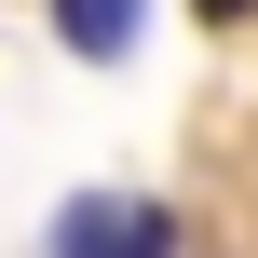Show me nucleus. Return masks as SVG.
<instances>
[{"mask_svg": "<svg viewBox=\"0 0 258 258\" xmlns=\"http://www.w3.org/2000/svg\"><path fill=\"white\" fill-rule=\"evenodd\" d=\"M54 258H177V204L150 190H82L54 218Z\"/></svg>", "mask_w": 258, "mask_h": 258, "instance_id": "nucleus-1", "label": "nucleus"}, {"mask_svg": "<svg viewBox=\"0 0 258 258\" xmlns=\"http://www.w3.org/2000/svg\"><path fill=\"white\" fill-rule=\"evenodd\" d=\"M54 41L109 68V54H136V0H54Z\"/></svg>", "mask_w": 258, "mask_h": 258, "instance_id": "nucleus-2", "label": "nucleus"}, {"mask_svg": "<svg viewBox=\"0 0 258 258\" xmlns=\"http://www.w3.org/2000/svg\"><path fill=\"white\" fill-rule=\"evenodd\" d=\"M190 14H204V27H245V14H258V0H190Z\"/></svg>", "mask_w": 258, "mask_h": 258, "instance_id": "nucleus-3", "label": "nucleus"}]
</instances>
